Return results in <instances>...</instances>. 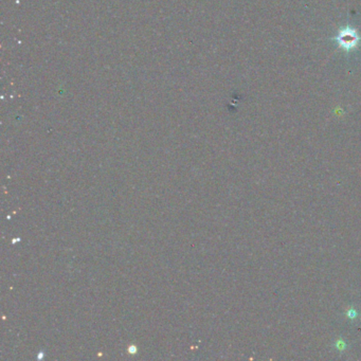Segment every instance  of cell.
<instances>
[{
    "instance_id": "obj_1",
    "label": "cell",
    "mask_w": 361,
    "mask_h": 361,
    "mask_svg": "<svg viewBox=\"0 0 361 361\" xmlns=\"http://www.w3.org/2000/svg\"><path fill=\"white\" fill-rule=\"evenodd\" d=\"M339 46L343 48L345 51H351L352 49L356 48L358 46L359 41L361 40V38L358 35L357 31L355 29L351 27H345L341 29L340 32L334 39Z\"/></svg>"
}]
</instances>
